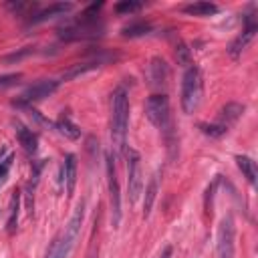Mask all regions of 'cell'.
<instances>
[{"mask_svg": "<svg viewBox=\"0 0 258 258\" xmlns=\"http://www.w3.org/2000/svg\"><path fill=\"white\" fill-rule=\"evenodd\" d=\"M129 125V95L125 87H117L111 95V143L117 153H125Z\"/></svg>", "mask_w": 258, "mask_h": 258, "instance_id": "obj_1", "label": "cell"}, {"mask_svg": "<svg viewBox=\"0 0 258 258\" xmlns=\"http://www.w3.org/2000/svg\"><path fill=\"white\" fill-rule=\"evenodd\" d=\"M83 216H85V204L81 202L75 210V214L71 216L64 232L50 244L48 252L44 258H69V254L73 252L77 240H79V234H81V226H83Z\"/></svg>", "mask_w": 258, "mask_h": 258, "instance_id": "obj_2", "label": "cell"}, {"mask_svg": "<svg viewBox=\"0 0 258 258\" xmlns=\"http://www.w3.org/2000/svg\"><path fill=\"white\" fill-rule=\"evenodd\" d=\"M145 115L147 119L165 133V139L169 143V147H173V123H171V107H169V99L165 93H155L151 97H147L145 101Z\"/></svg>", "mask_w": 258, "mask_h": 258, "instance_id": "obj_3", "label": "cell"}, {"mask_svg": "<svg viewBox=\"0 0 258 258\" xmlns=\"http://www.w3.org/2000/svg\"><path fill=\"white\" fill-rule=\"evenodd\" d=\"M204 95V81L198 67H187L181 81V109L183 113H194L200 107Z\"/></svg>", "mask_w": 258, "mask_h": 258, "instance_id": "obj_4", "label": "cell"}, {"mask_svg": "<svg viewBox=\"0 0 258 258\" xmlns=\"http://www.w3.org/2000/svg\"><path fill=\"white\" fill-rule=\"evenodd\" d=\"M103 30H105V26L101 22H97V18L95 20L79 18L77 22L60 28L58 36H60V40H67V42H71V40H91V38L103 36Z\"/></svg>", "mask_w": 258, "mask_h": 258, "instance_id": "obj_5", "label": "cell"}, {"mask_svg": "<svg viewBox=\"0 0 258 258\" xmlns=\"http://www.w3.org/2000/svg\"><path fill=\"white\" fill-rule=\"evenodd\" d=\"M127 157V189L131 204L139 200V194L143 189V175H141V157L135 149H125Z\"/></svg>", "mask_w": 258, "mask_h": 258, "instance_id": "obj_6", "label": "cell"}, {"mask_svg": "<svg viewBox=\"0 0 258 258\" xmlns=\"http://www.w3.org/2000/svg\"><path fill=\"white\" fill-rule=\"evenodd\" d=\"M105 161H107L105 165H107V183H109V200H111V216H113L111 220H113V228H117L121 222V187H119L113 155L107 153Z\"/></svg>", "mask_w": 258, "mask_h": 258, "instance_id": "obj_7", "label": "cell"}, {"mask_svg": "<svg viewBox=\"0 0 258 258\" xmlns=\"http://www.w3.org/2000/svg\"><path fill=\"white\" fill-rule=\"evenodd\" d=\"M234 240H236V228L232 214L224 216L218 228V242H216V256L218 258H234Z\"/></svg>", "mask_w": 258, "mask_h": 258, "instance_id": "obj_8", "label": "cell"}, {"mask_svg": "<svg viewBox=\"0 0 258 258\" xmlns=\"http://www.w3.org/2000/svg\"><path fill=\"white\" fill-rule=\"evenodd\" d=\"M60 81L56 79H42V81H36L34 85H30L28 89H24V93L20 95L18 99V105H30V103H36V101H42L46 97H50L56 89H58Z\"/></svg>", "mask_w": 258, "mask_h": 258, "instance_id": "obj_9", "label": "cell"}, {"mask_svg": "<svg viewBox=\"0 0 258 258\" xmlns=\"http://www.w3.org/2000/svg\"><path fill=\"white\" fill-rule=\"evenodd\" d=\"M246 26H244V30L230 42V46H228V54L232 56V58H238L246 48H248V44L254 40V36H256V32H258V22H256V18L252 16V14H248L246 18Z\"/></svg>", "mask_w": 258, "mask_h": 258, "instance_id": "obj_10", "label": "cell"}, {"mask_svg": "<svg viewBox=\"0 0 258 258\" xmlns=\"http://www.w3.org/2000/svg\"><path fill=\"white\" fill-rule=\"evenodd\" d=\"M149 81L153 87L163 89L169 81V64L161 56H153L149 60Z\"/></svg>", "mask_w": 258, "mask_h": 258, "instance_id": "obj_11", "label": "cell"}, {"mask_svg": "<svg viewBox=\"0 0 258 258\" xmlns=\"http://www.w3.org/2000/svg\"><path fill=\"white\" fill-rule=\"evenodd\" d=\"M73 10V4L71 2H54V4H50V6H46V8H42V10H38L36 14H32L30 16V24H40V22H46V20H50V18H54V16H64L67 12H71Z\"/></svg>", "mask_w": 258, "mask_h": 258, "instance_id": "obj_12", "label": "cell"}, {"mask_svg": "<svg viewBox=\"0 0 258 258\" xmlns=\"http://www.w3.org/2000/svg\"><path fill=\"white\" fill-rule=\"evenodd\" d=\"M75 185H77V157L73 153H67L62 161V187L69 198L73 196Z\"/></svg>", "mask_w": 258, "mask_h": 258, "instance_id": "obj_13", "label": "cell"}, {"mask_svg": "<svg viewBox=\"0 0 258 258\" xmlns=\"http://www.w3.org/2000/svg\"><path fill=\"white\" fill-rule=\"evenodd\" d=\"M242 113H244V105H240V103H226L222 109H220V115H218V123L220 125H224L226 129H230L240 117H242Z\"/></svg>", "mask_w": 258, "mask_h": 258, "instance_id": "obj_14", "label": "cell"}, {"mask_svg": "<svg viewBox=\"0 0 258 258\" xmlns=\"http://www.w3.org/2000/svg\"><path fill=\"white\" fill-rule=\"evenodd\" d=\"M14 127H16V137H18L22 149H24L28 155H34L36 149H38V141H36V135L32 133V129H28V127L22 125V123H16Z\"/></svg>", "mask_w": 258, "mask_h": 258, "instance_id": "obj_15", "label": "cell"}, {"mask_svg": "<svg viewBox=\"0 0 258 258\" xmlns=\"http://www.w3.org/2000/svg\"><path fill=\"white\" fill-rule=\"evenodd\" d=\"M236 163L242 171V175L248 179V183L252 187H256V181H258V169H256V161L250 159L248 155H236Z\"/></svg>", "mask_w": 258, "mask_h": 258, "instance_id": "obj_16", "label": "cell"}, {"mask_svg": "<svg viewBox=\"0 0 258 258\" xmlns=\"http://www.w3.org/2000/svg\"><path fill=\"white\" fill-rule=\"evenodd\" d=\"M157 187H159V173H153L147 187H145V202H143V218H149L155 196H157Z\"/></svg>", "mask_w": 258, "mask_h": 258, "instance_id": "obj_17", "label": "cell"}, {"mask_svg": "<svg viewBox=\"0 0 258 258\" xmlns=\"http://www.w3.org/2000/svg\"><path fill=\"white\" fill-rule=\"evenodd\" d=\"M183 12L189 14V16H212V14L218 12V6L212 4V2L200 0V2H191V4L183 6Z\"/></svg>", "mask_w": 258, "mask_h": 258, "instance_id": "obj_18", "label": "cell"}, {"mask_svg": "<svg viewBox=\"0 0 258 258\" xmlns=\"http://www.w3.org/2000/svg\"><path fill=\"white\" fill-rule=\"evenodd\" d=\"M18 210H20V191L14 189V191H12V198H10V212H8V222H6V232H8V234H14V232H16Z\"/></svg>", "mask_w": 258, "mask_h": 258, "instance_id": "obj_19", "label": "cell"}, {"mask_svg": "<svg viewBox=\"0 0 258 258\" xmlns=\"http://www.w3.org/2000/svg\"><path fill=\"white\" fill-rule=\"evenodd\" d=\"M54 127H56V129H58V133H60V135H64L67 139H79V137H81V129H79V127H77L69 117H64V115L56 119Z\"/></svg>", "mask_w": 258, "mask_h": 258, "instance_id": "obj_20", "label": "cell"}, {"mask_svg": "<svg viewBox=\"0 0 258 258\" xmlns=\"http://www.w3.org/2000/svg\"><path fill=\"white\" fill-rule=\"evenodd\" d=\"M121 32H123V36H127V38H137V36L149 34V32H151V24H149V22H143V20L131 22V24H127Z\"/></svg>", "mask_w": 258, "mask_h": 258, "instance_id": "obj_21", "label": "cell"}, {"mask_svg": "<svg viewBox=\"0 0 258 258\" xmlns=\"http://www.w3.org/2000/svg\"><path fill=\"white\" fill-rule=\"evenodd\" d=\"M141 8H143V2H139V0H121V2H117L113 6V10L117 14H133V12L141 10Z\"/></svg>", "mask_w": 258, "mask_h": 258, "instance_id": "obj_22", "label": "cell"}, {"mask_svg": "<svg viewBox=\"0 0 258 258\" xmlns=\"http://www.w3.org/2000/svg\"><path fill=\"white\" fill-rule=\"evenodd\" d=\"M200 129H202V133H206V135H210V137H222V135L228 131V129H226L224 125H220V123H202Z\"/></svg>", "mask_w": 258, "mask_h": 258, "instance_id": "obj_23", "label": "cell"}, {"mask_svg": "<svg viewBox=\"0 0 258 258\" xmlns=\"http://www.w3.org/2000/svg\"><path fill=\"white\" fill-rule=\"evenodd\" d=\"M175 58H177L179 64H189V60H191V52H189V48H187L183 42L175 48Z\"/></svg>", "mask_w": 258, "mask_h": 258, "instance_id": "obj_24", "label": "cell"}, {"mask_svg": "<svg viewBox=\"0 0 258 258\" xmlns=\"http://www.w3.org/2000/svg\"><path fill=\"white\" fill-rule=\"evenodd\" d=\"M218 177L210 183V187L206 189V198H204V208H206V214H210L212 212V198H214V191H216V187H218Z\"/></svg>", "mask_w": 258, "mask_h": 258, "instance_id": "obj_25", "label": "cell"}, {"mask_svg": "<svg viewBox=\"0 0 258 258\" xmlns=\"http://www.w3.org/2000/svg\"><path fill=\"white\" fill-rule=\"evenodd\" d=\"M10 165H12V155H8L6 159H0V183L6 179V173H8Z\"/></svg>", "mask_w": 258, "mask_h": 258, "instance_id": "obj_26", "label": "cell"}, {"mask_svg": "<svg viewBox=\"0 0 258 258\" xmlns=\"http://www.w3.org/2000/svg\"><path fill=\"white\" fill-rule=\"evenodd\" d=\"M18 79H20V75H18V73H16V75H4V77H0V87H8V85H14Z\"/></svg>", "mask_w": 258, "mask_h": 258, "instance_id": "obj_27", "label": "cell"}, {"mask_svg": "<svg viewBox=\"0 0 258 258\" xmlns=\"http://www.w3.org/2000/svg\"><path fill=\"white\" fill-rule=\"evenodd\" d=\"M169 256H171V248L167 246V248L163 250V254H161V258H169Z\"/></svg>", "mask_w": 258, "mask_h": 258, "instance_id": "obj_28", "label": "cell"}, {"mask_svg": "<svg viewBox=\"0 0 258 258\" xmlns=\"http://www.w3.org/2000/svg\"><path fill=\"white\" fill-rule=\"evenodd\" d=\"M89 258H97V252H95V244H93V248H91V252H89Z\"/></svg>", "mask_w": 258, "mask_h": 258, "instance_id": "obj_29", "label": "cell"}]
</instances>
